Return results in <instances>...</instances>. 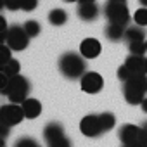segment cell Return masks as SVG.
<instances>
[{
	"label": "cell",
	"mask_w": 147,
	"mask_h": 147,
	"mask_svg": "<svg viewBox=\"0 0 147 147\" xmlns=\"http://www.w3.org/2000/svg\"><path fill=\"white\" fill-rule=\"evenodd\" d=\"M85 69H87V64L82 54L66 52L59 59V71L62 73V76L69 80H80L85 75Z\"/></svg>",
	"instance_id": "cell-1"
},
{
	"label": "cell",
	"mask_w": 147,
	"mask_h": 147,
	"mask_svg": "<svg viewBox=\"0 0 147 147\" xmlns=\"http://www.w3.org/2000/svg\"><path fill=\"white\" fill-rule=\"evenodd\" d=\"M125 100L131 106L142 104V100L147 97V75H133L123 87Z\"/></svg>",
	"instance_id": "cell-2"
},
{
	"label": "cell",
	"mask_w": 147,
	"mask_h": 147,
	"mask_svg": "<svg viewBox=\"0 0 147 147\" xmlns=\"http://www.w3.org/2000/svg\"><path fill=\"white\" fill-rule=\"evenodd\" d=\"M28 92H30V82L23 75H16L11 76L7 87L2 90V95H5L12 104H23L28 99Z\"/></svg>",
	"instance_id": "cell-3"
},
{
	"label": "cell",
	"mask_w": 147,
	"mask_h": 147,
	"mask_svg": "<svg viewBox=\"0 0 147 147\" xmlns=\"http://www.w3.org/2000/svg\"><path fill=\"white\" fill-rule=\"evenodd\" d=\"M104 16L109 23L126 26L131 19L128 12V0H107L104 7Z\"/></svg>",
	"instance_id": "cell-4"
},
{
	"label": "cell",
	"mask_w": 147,
	"mask_h": 147,
	"mask_svg": "<svg viewBox=\"0 0 147 147\" xmlns=\"http://www.w3.org/2000/svg\"><path fill=\"white\" fill-rule=\"evenodd\" d=\"M4 43L9 45L14 52L24 50L28 47V43H30V36L24 31V26H19V24L9 26V30H7V33L4 36Z\"/></svg>",
	"instance_id": "cell-5"
},
{
	"label": "cell",
	"mask_w": 147,
	"mask_h": 147,
	"mask_svg": "<svg viewBox=\"0 0 147 147\" xmlns=\"http://www.w3.org/2000/svg\"><path fill=\"white\" fill-rule=\"evenodd\" d=\"M24 111L21 104H5L0 107V123L7 126H16L24 119Z\"/></svg>",
	"instance_id": "cell-6"
},
{
	"label": "cell",
	"mask_w": 147,
	"mask_h": 147,
	"mask_svg": "<svg viewBox=\"0 0 147 147\" xmlns=\"http://www.w3.org/2000/svg\"><path fill=\"white\" fill-rule=\"evenodd\" d=\"M80 131L85 137H90V138L100 137L104 133V126L100 123V116L99 114H87L80 121Z\"/></svg>",
	"instance_id": "cell-7"
},
{
	"label": "cell",
	"mask_w": 147,
	"mask_h": 147,
	"mask_svg": "<svg viewBox=\"0 0 147 147\" xmlns=\"http://www.w3.org/2000/svg\"><path fill=\"white\" fill-rule=\"evenodd\" d=\"M80 87L85 94H99L104 87V78L95 71H90V73H85V75L80 78Z\"/></svg>",
	"instance_id": "cell-8"
},
{
	"label": "cell",
	"mask_w": 147,
	"mask_h": 147,
	"mask_svg": "<svg viewBox=\"0 0 147 147\" xmlns=\"http://www.w3.org/2000/svg\"><path fill=\"white\" fill-rule=\"evenodd\" d=\"M102 52V45L97 38H85L80 43V54L85 59H95Z\"/></svg>",
	"instance_id": "cell-9"
},
{
	"label": "cell",
	"mask_w": 147,
	"mask_h": 147,
	"mask_svg": "<svg viewBox=\"0 0 147 147\" xmlns=\"http://www.w3.org/2000/svg\"><path fill=\"white\" fill-rule=\"evenodd\" d=\"M128 69L133 75H147V57L145 55H133L130 54L125 61Z\"/></svg>",
	"instance_id": "cell-10"
},
{
	"label": "cell",
	"mask_w": 147,
	"mask_h": 147,
	"mask_svg": "<svg viewBox=\"0 0 147 147\" xmlns=\"http://www.w3.org/2000/svg\"><path fill=\"white\" fill-rule=\"evenodd\" d=\"M138 133H140V128L137 125H131V123H125L121 128H119V140L123 144H137V138H138Z\"/></svg>",
	"instance_id": "cell-11"
},
{
	"label": "cell",
	"mask_w": 147,
	"mask_h": 147,
	"mask_svg": "<svg viewBox=\"0 0 147 147\" xmlns=\"http://www.w3.org/2000/svg\"><path fill=\"white\" fill-rule=\"evenodd\" d=\"M76 12L82 21H94L99 16V7H97V4H78Z\"/></svg>",
	"instance_id": "cell-12"
},
{
	"label": "cell",
	"mask_w": 147,
	"mask_h": 147,
	"mask_svg": "<svg viewBox=\"0 0 147 147\" xmlns=\"http://www.w3.org/2000/svg\"><path fill=\"white\" fill-rule=\"evenodd\" d=\"M21 106H23L24 116H26L28 119H35V118H38L40 113H42V104H40V100H36V99H26Z\"/></svg>",
	"instance_id": "cell-13"
},
{
	"label": "cell",
	"mask_w": 147,
	"mask_h": 147,
	"mask_svg": "<svg viewBox=\"0 0 147 147\" xmlns=\"http://www.w3.org/2000/svg\"><path fill=\"white\" fill-rule=\"evenodd\" d=\"M106 36L107 40L111 42H119L125 38V33H126V26H121V24H114V23H109L106 26Z\"/></svg>",
	"instance_id": "cell-14"
},
{
	"label": "cell",
	"mask_w": 147,
	"mask_h": 147,
	"mask_svg": "<svg viewBox=\"0 0 147 147\" xmlns=\"http://www.w3.org/2000/svg\"><path fill=\"white\" fill-rule=\"evenodd\" d=\"M59 137H64V128H62L61 123L52 121V123H49V125L43 128V138H45V142L55 140V138H59Z\"/></svg>",
	"instance_id": "cell-15"
},
{
	"label": "cell",
	"mask_w": 147,
	"mask_h": 147,
	"mask_svg": "<svg viewBox=\"0 0 147 147\" xmlns=\"http://www.w3.org/2000/svg\"><path fill=\"white\" fill-rule=\"evenodd\" d=\"M125 38L126 42H144L145 40V30L144 26H128L126 28V33H125Z\"/></svg>",
	"instance_id": "cell-16"
},
{
	"label": "cell",
	"mask_w": 147,
	"mask_h": 147,
	"mask_svg": "<svg viewBox=\"0 0 147 147\" xmlns=\"http://www.w3.org/2000/svg\"><path fill=\"white\" fill-rule=\"evenodd\" d=\"M67 21V12L64 9H52L49 12V23L52 26H62Z\"/></svg>",
	"instance_id": "cell-17"
},
{
	"label": "cell",
	"mask_w": 147,
	"mask_h": 147,
	"mask_svg": "<svg viewBox=\"0 0 147 147\" xmlns=\"http://www.w3.org/2000/svg\"><path fill=\"white\" fill-rule=\"evenodd\" d=\"M0 73H5L7 76H16V75H19V73H21V64L16 59H11V61H7V62L2 64Z\"/></svg>",
	"instance_id": "cell-18"
},
{
	"label": "cell",
	"mask_w": 147,
	"mask_h": 147,
	"mask_svg": "<svg viewBox=\"0 0 147 147\" xmlns=\"http://www.w3.org/2000/svg\"><path fill=\"white\" fill-rule=\"evenodd\" d=\"M23 26H24V31L28 33V36H30V38L38 36V35H40V31H42L40 23H38V21H35V19H28Z\"/></svg>",
	"instance_id": "cell-19"
},
{
	"label": "cell",
	"mask_w": 147,
	"mask_h": 147,
	"mask_svg": "<svg viewBox=\"0 0 147 147\" xmlns=\"http://www.w3.org/2000/svg\"><path fill=\"white\" fill-rule=\"evenodd\" d=\"M128 50L133 55H145L147 52V43L144 42H128Z\"/></svg>",
	"instance_id": "cell-20"
},
{
	"label": "cell",
	"mask_w": 147,
	"mask_h": 147,
	"mask_svg": "<svg viewBox=\"0 0 147 147\" xmlns=\"http://www.w3.org/2000/svg\"><path fill=\"white\" fill-rule=\"evenodd\" d=\"M99 116H100V123H102V126H104V131H109L111 128H114L116 118H114L113 113H102V114H99Z\"/></svg>",
	"instance_id": "cell-21"
},
{
	"label": "cell",
	"mask_w": 147,
	"mask_h": 147,
	"mask_svg": "<svg viewBox=\"0 0 147 147\" xmlns=\"http://www.w3.org/2000/svg\"><path fill=\"white\" fill-rule=\"evenodd\" d=\"M133 21L138 26H147V7H140L133 14Z\"/></svg>",
	"instance_id": "cell-22"
},
{
	"label": "cell",
	"mask_w": 147,
	"mask_h": 147,
	"mask_svg": "<svg viewBox=\"0 0 147 147\" xmlns=\"http://www.w3.org/2000/svg\"><path fill=\"white\" fill-rule=\"evenodd\" d=\"M131 76H133V73L128 69V66H126V64H123V66H119V67H118V78H119L123 83H126Z\"/></svg>",
	"instance_id": "cell-23"
},
{
	"label": "cell",
	"mask_w": 147,
	"mask_h": 147,
	"mask_svg": "<svg viewBox=\"0 0 147 147\" xmlns=\"http://www.w3.org/2000/svg\"><path fill=\"white\" fill-rule=\"evenodd\" d=\"M49 144V147H73L71 145V140L64 135V137H59V138H55V140H50V142H47Z\"/></svg>",
	"instance_id": "cell-24"
},
{
	"label": "cell",
	"mask_w": 147,
	"mask_h": 147,
	"mask_svg": "<svg viewBox=\"0 0 147 147\" xmlns=\"http://www.w3.org/2000/svg\"><path fill=\"white\" fill-rule=\"evenodd\" d=\"M14 147H40L31 137H23V138H19L16 144H14Z\"/></svg>",
	"instance_id": "cell-25"
},
{
	"label": "cell",
	"mask_w": 147,
	"mask_h": 147,
	"mask_svg": "<svg viewBox=\"0 0 147 147\" xmlns=\"http://www.w3.org/2000/svg\"><path fill=\"white\" fill-rule=\"evenodd\" d=\"M38 7V0H23L21 2V11L24 12H31Z\"/></svg>",
	"instance_id": "cell-26"
},
{
	"label": "cell",
	"mask_w": 147,
	"mask_h": 147,
	"mask_svg": "<svg viewBox=\"0 0 147 147\" xmlns=\"http://www.w3.org/2000/svg\"><path fill=\"white\" fill-rule=\"evenodd\" d=\"M21 2L23 0H2V5L7 7L9 11H18L21 9Z\"/></svg>",
	"instance_id": "cell-27"
},
{
	"label": "cell",
	"mask_w": 147,
	"mask_h": 147,
	"mask_svg": "<svg viewBox=\"0 0 147 147\" xmlns=\"http://www.w3.org/2000/svg\"><path fill=\"white\" fill-rule=\"evenodd\" d=\"M137 144L140 147H147V128L140 126V133H138V138H137Z\"/></svg>",
	"instance_id": "cell-28"
},
{
	"label": "cell",
	"mask_w": 147,
	"mask_h": 147,
	"mask_svg": "<svg viewBox=\"0 0 147 147\" xmlns=\"http://www.w3.org/2000/svg\"><path fill=\"white\" fill-rule=\"evenodd\" d=\"M11 52H12V49H11L9 45H5V43H4V59H2V64L12 59V57H11Z\"/></svg>",
	"instance_id": "cell-29"
},
{
	"label": "cell",
	"mask_w": 147,
	"mask_h": 147,
	"mask_svg": "<svg viewBox=\"0 0 147 147\" xmlns=\"http://www.w3.org/2000/svg\"><path fill=\"white\" fill-rule=\"evenodd\" d=\"M140 107H142V111H144V113L147 114V97H145V99L142 100V104H140Z\"/></svg>",
	"instance_id": "cell-30"
},
{
	"label": "cell",
	"mask_w": 147,
	"mask_h": 147,
	"mask_svg": "<svg viewBox=\"0 0 147 147\" xmlns=\"http://www.w3.org/2000/svg\"><path fill=\"white\" fill-rule=\"evenodd\" d=\"M78 4H95V0H78Z\"/></svg>",
	"instance_id": "cell-31"
},
{
	"label": "cell",
	"mask_w": 147,
	"mask_h": 147,
	"mask_svg": "<svg viewBox=\"0 0 147 147\" xmlns=\"http://www.w3.org/2000/svg\"><path fill=\"white\" fill-rule=\"evenodd\" d=\"M123 147H140L138 144H123Z\"/></svg>",
	"instance_id": "cell-32"
},
{
	"label": "cell",
	"mask_w": 147,
	"mask_h": 147,
	"mask_svg": "<svg viewBox=\"0 0 147 147\" xmlns=\"http://www.w3.org/2000/svg\"><path fill=\"white\" fill-rule=\"evenodd\" d=\"M138 4H140L142 7H147V0H138Z\"/></svg>",
	"instance_id": "cell-33"
},
{
	"label": "cell",
	"mask_w": 147,
	"mask_h": 147,
	"mask_svg": "<svg viewBox=\"0 0 147 147\" xmlns=\"http://www.w3.org/2000/svg\"><path fill=\"white\" fill-rule=\"evenodd\" d=\"M64 2H78V0H64Z\"/></svg>",
	"instance_id": "cell-34"
},
{
	"label": "cell",
	"mask_w": 147,
	"mask_h": 147,
	"mask_svg": "<svg viewBox=\"0 0 147 147\" xmlns=\"http://www.w3.org/2000/svg\"><path fill=\"white\" fill-rule=\"evenodd\" d=\"M2 147H5V145H2Z\"/></svg>",
	"instance_id": "cell-35"
},
{
	"label": "cell",
	"mask_w": 147,
	"mask_h": 147,
	"mask_svg": "<svg viewBox=\"0 0 147 147\" xmlns=\"http://www.w3.org/2000/svg\"><path fill=\"white\" fill-rule=\"evenodd\" d=\"M145 43H147V40H145Z\"/></svg>",
	"instance_id": "cell-36"
}]
</instances>
